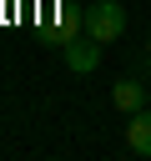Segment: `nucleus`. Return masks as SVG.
Wrapping results in <instances>:
<instances>
[{
	"instance_id": "obj_5",
	"label": "nucleus",
	"mask_w": 151,
	"mask_h": 161,
	"mask_svg": "<svg viewBox=\"0 0 151 161\" xmlns=\"http://www.w3.org/2000/svg\"><path fill=\"white\" fill-rule=\"evenodd\" d=\"M146 55H151V40H146Z\"/></svg>"
},
{
	"instance_id": "obj_2",
	"label": "nucleus",
	"mask_w": 151,
	"mask_h": 161,
	"mask_svg": "<svg viewBox=\"0 0 151 161\" xmlns=\"http://www.w3.org/2000/svg\"><path fill=\"white\" fill-rule=\"evenodd\" d=\"M126 151L131 156H151V111L146 106L131 111V121H126Z\"/></svg>"
},
{
	"instance_id": "obj_4",
	"label": "nucleus",
	"mask_w": 151,
	"mask_h": 161,
	"mask_svg": "<svg viewBox=\"0 0 151 161\" xmlns=\"http://www.w3.org/2000/svg\"><path fill=\"white\" fill-rule=\"evenodd\" d=\"M111 101H116V111H141L146 101H151V86H141V80H116L111 86Z\"/></svg>"
},
{
	"instance_id": "obj_3",
	"label": "nucleus",
	"mask_w": 151,
	"mask_h": 161,
	"mask_svg": "<svg viewBox=\"0 0 151 161\" xmlns=\"http://www.w3.org/2000/svg\"><path fill=\"white\" fill-rule=\"evenodd\" d=\"M65 65H70V70H81V75H86V70H96V65H101V40H96V35L70 40V45H65Z\"/></svg>"
},
{
	"instance_id": "obj_1",
	"label": "nucleus",
	"mask_w": 151,
	"mask_h": 161,
	"mask_svg": "<svg viewBox=\"0 0 151 161\" xmlns=\"http://www.w3.org/2000/svg\"><path fill=\"white\" fill-rule=\"evenodd\" d=\"M81 30L96 35L101 45H111V40L126 35V10H121L116 0H91V5L81 10Z\"/></svg>"
}]
</instances>
